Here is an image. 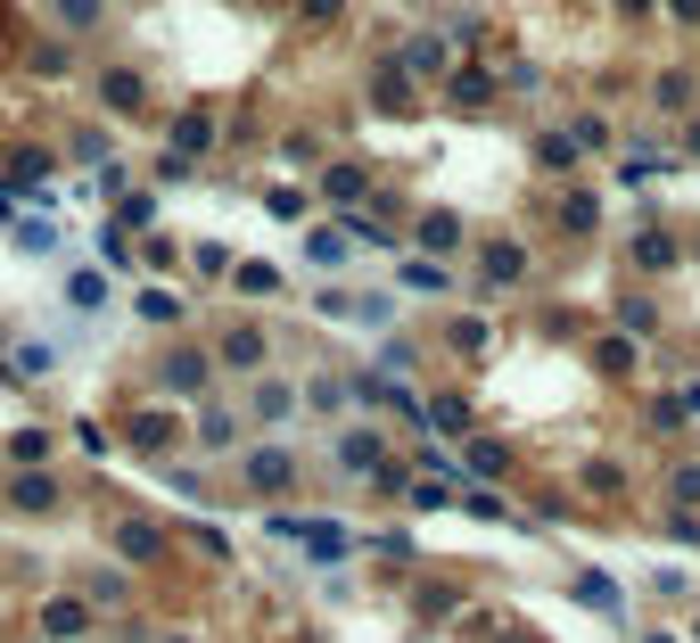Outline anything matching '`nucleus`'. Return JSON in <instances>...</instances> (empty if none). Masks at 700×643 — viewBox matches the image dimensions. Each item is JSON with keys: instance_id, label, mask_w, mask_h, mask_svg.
I'll return each instance as SVG.
<instances>
[{"instance_id": "nucleus-1", "label": "nucleus", "mask_w": 700, "mask_h": 643, "mask_svg": "<svg viewBox=\"0 0 700 643\" xmlns=\"http://www.w3.org/2000/svg\"><path fill=\"white\" fill-rule=\"evenodd\" d=\"M379 454H387L379 429H347V437H338V471H347V478H371V471H379Z\"/></svg>"}, {"instance_id": "nucleus-2", "label": "nucleus", "mask_w": 700, "mask_h": 643, "mask_svg": "<svg viewBox=\"0 0 700 643\" xmlns=\"http://www.w3.org/2000/svg\"><path fill=\"white\" fill-rule=\"evenodd\" d=\"M289 471H297V462H289V446H264L256 462H240V478H248V487H289Z\"/></svg>"}, {"instance_id": "nucleus-3", "label": "nucleus", "mask_w": 700, "mask_h": 643, "mask_svg": "<svg viewBox=\"0 0 700 643\" xmlns=\"http://www.w3.org/2000/svg\"><path fill=\"white\" fill-rule=\"evenodd\" d=\"M305 265L347 272V265H354V256H347V231H305Z\"/></svg>"}, {"instance_id": "nucleus-4", "label": "nucleus", "mask_w": 700, "mask_h": 643, "mask_svg": "<svg viewBox=\"0 0 700 643\" xmlns=\"http://www.w3.org/2000/svg\"><path fill=\"white\" fill-rule=\"evenodd\" d=\"M297 413V379H256V421H289Z\"/></svg>"}, {"instance_id": "nucleus-5", "label": "nucleus", "mask_w": 700, "mask_h": 643, "mask_svg": "<svg viewBox=\"0 0 700 643\" xmlns=\"http://www.w3.org/2000/svg\"><path fill=\"white\" fill-rule=\"evenodd\" d=\"M166 388L173 397H198L206 388V355H166Z\"/></svg>"}, {"instance_id": "nucleus-6", "label": "nucleus", "mask_w": 700, "mask_h": 643, "mask_svg": "<svg viewBox=\"0 0 700 643\" xmlns=\"http://www.w3.org/2000/svg\"><path fill=\"white\" fill-rule=\"evenodd\" d=\"M421 421H429V429H470V404H461V397H429Z\"/></svg>"}, {"instance_id": "nucleus-7", "label": "nucleus", "mask_w": 700, "mask_h": 643, "mask_svg": "<svg viewBox=\"0 0 700 643\" xmlns=\"http://www.w3.org/2000/svg\"><path fill=\"white\" fill-rule=\"evenodd\" d=\"M577 594H586V603L602 610V619H618V586H610L602 569H586V578H577Z\"/></svg>"}, {"instance_id": "nucleus-8", "label": "nucleus", "mask_w": 700, "mask_h": 643, "mask_svg": "<svg viewBox=\"0 0 700 643\" xmlns=\"http://www.w3.org/2000/svg\"><path fill=\"white\" fill-rule=\"evenodd\" d=\"M322 198H338V207H354V198H363V173H354V166H338L330 182H322Z\"/></svg>"}, {"instance_id": "nucleus-9", "label": "nucleus", "mask_w": 700, "mask_h": 643, "mask_svg": "<svg viewBox=\"0 0 700 643\" xmlns=\"http://www.w3.org/2000/svg\"><path fill=\"white\" fill-rule=\"evenodd\" d=\"M198 437H206V446H231V437H240V421H231V413H222V404H215V413L198 421Z\"/></svg>"}, {"instance_id": "nucleus-10", "label": "nucleus", "mask_w": 700, "mask_h": 643, "mask_svg": "<svg viewBox=\"0 0 700 643\" xmlns=\"http://www.w3.org/2000/svg\"><path fill=\"white\" fill-rule=\"evenodd\" d=\"M305 404H314V413H338L347 397H338V379H305Z\"/></svg>"}, {"instance_id": "nucleus-11", "label": "nucleus", "mask_w": 700, "mask_h": 643, "mask_svg": "<svg viewBox=\"0 0 700 643\" xmlns=\"http://www.w3.org/2000/svg\"><path fill=\"white\" fill-rule=\"evenodd\" d=\"M470 471H479V478L503 471V446H495V437H479V446H470Z\"/></svg>"}, {"instance_id": "nucleus-12", "label": "nucleus", "mask_w": 700, "mask_h": 643, "mask_svg": "<svg viewBox=\"0 0 700 643\" xmlns=\"http://www.w3.org/2000/svg\"><path fill=\"white\" fill-rule=\"evenodd\" d=\"M222 363H264V339H256V330H240V339L222 347Z\"/></svg>"}, {"instance_id": "nucleus-13", "label": "nucleus", "mask_w": 700, "mask_h": 643, "mask_svg": "<svg viewBox=\"0 0 700 643\" xmlns=\"http://www.w3.org/2000/svg\"><path fill=\"white\" fill-rule=\"evenodd\" d=\"M141 314H148V322H173V314H182V298H166V289H148V298H141Z\"/></svg>"}, {"instance_id": "nucleus-14", "label": "nucleus", "mask_w": 700, "mask_h": 643, "mask_svg": "<svg viewBox=\"0 0 700 643\" xmlns=\"http://www.w3.org/2000/svg\"><path fill=\"white\" fill-rule=\"evenodd\" d=\"M166 643H198V635H166Z\"/></svg>"}]
</instances>
